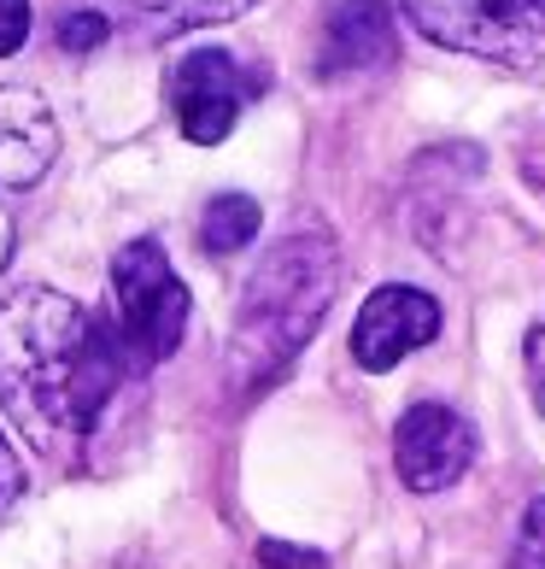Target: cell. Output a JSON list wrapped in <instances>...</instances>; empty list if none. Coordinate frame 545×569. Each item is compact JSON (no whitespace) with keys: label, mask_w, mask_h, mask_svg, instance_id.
I'll use <instances>...</instances> for the list:
<instances>
[{"label":"cell","mask_w":545,"mask_h":569,"mask_svg":"<svg viewBox=\"0 0 545 569\" xmlns=\"http://www.w3.org/2000/svg\"><path fill=\"white\" fill-rule=\"evenodd\" d=\"M405 18L452 53L493 66H539L545 59V0H400Z\"/></svg>","instance_id":"cell-3"},{"label":"cell","mask_w":545,"mask_h":569,"mask_svg":"<svg viewBox=\"0 0 545 569\" xmlns=\"http://www.w3.org/2000/svg\"><path fill=\"white\" fill-rule=\"evenodd\" d=\"M18 499H24V463L12 458L7 435H0V517H7V511H12Z\"/></svg>","instance_id":"cell-16"},{"label":"cell","mask_w":545,"mask_h":569,"mask_svg":"<svg viewBox=\"0 0 545 569\" xmlns=\"http://www.w3.org/2000/svg\"><path fill=\"white\" fill-rule=\"evenodd\" d=\"M387 59H393V7L387 0H334V12L323 24L317 71L352 77V71L387 66Z\"/></svg>","instance_id":"cell-9"},{"label":"cell","mask_w":545,"mask_h":569,"mask_svg":"<svg viewBox=\"0 0 545 569\" xmlns=\"http://www.w3.org/2000/svg\"><path fill=\"white\" fill-rule=\"evenodd\" d=\"M434 335H440V306L423 288L387 282L370 293L359 323H352V358H359V370H393L416 347H428Z\"/></svg>","instance_id":"cell-8"},{"label":"cell","mask_w":545,"mask_h":569,"mask_svg":"<svg viewBox=\"0 0 545 569\" xmlns=\"http://www.w3.org/2000/svg\"><path fill=\"white\" fill-rule=\"evenodd\" d=\"M246 94H253V77H246L223 48H200L171 71L176 123H182V136L200 141V147H218L229 130H235Z\"/></svg>","instance_id":"cell-6"},{"label":"cell","mask_w":545,"mask_h":569,"mask_svg":"<svg viewBox=\"0 0 545 569\" xmlns=\"http://www.w3.org/2000/svg\"><path fill=\"white\" fill-rule=\"evenodd\" d=\"M112 293H118V318H123V352H130L135 365H164V358L182 347L188 311H194L182 277L171 270V259H164V247L147 241V236L118 247Z\"/></svg>","instance_id":"cell-4"},{"label":"cell","mask_w":545,"mask_h":569,"mask_svg":"<svg viewBox=\"0 0 545 569\" xmlns=\"http://www.w3.org/2000/svg\"><path fill=\"white\" fill-rule=\"evenodd\" d=\"M511 569H545V499H534V505H528V517H522V535H516Z\"/></svg>","instance_id":"cell-12"},{"label":"cell","mask_w":545,"mask_h":569,"mask_svg":"<svg viewBox=\"0 0 545 569\" xmlns=\"http://www.w3.org/2000/svg\"><path fill=\"white\" fill-rule=\"evenodd\" d=\"M393 463L411 493H440L475 463V429L452 406H411L393 435Z\"/></svg>","instance_id":"cell-7"},{"label":"cell","mask_w":545,"mask_h":569,"mask_svg":"<svg viewBox=\"0 0 545 569\" xmlns=\"http://www.w3.org/2000/svg\"><path fill=\"white\" fill-rule=\"evenodd\" d=\"M522 352H528V382H534V399L545 406V323H534V329H528Z\"/></svg>","instance_id":"cell-17"},{"label":"cell","mask_w":545,"mask_h":569,"mask_svg":"<svg viewBox=\"0 0 545 569\" xmlns=\"http://www.w3.org/2000/svg\"><path fill=\"white\" fill-rule=\"evenodd\" d=\"M118 335L59 288H18L0 306V406L36 452H71L123 382Z\"/></svg>","instance_id":"cell-1"},{"label":"cell","mask_w":545,"mask_h":569,"mask_svg":"<svg viewBox=\"0 0 545 569\" xmlns=\"http://www.w3.org/2000/svg\"><path fill=\"white\" fill-rule=\"evenodd\" d=\"M259 236V200H246V194H218L212 206H205V218H200V247L205 252H241L246 241Z\"/></svg>","instance_id":"cell-10"},{"label":"cell","mask_w":545,"mask_h":569,"mask_svg":"<svg viewBox=\"0 0 545 569\" xmlns=\"http://www.w3.org/2000/svg\"><path fill=\"white\" fill-rule=\"evenodd\" d=\"M30 36V0H0V59L24 48Z\"/></svg>","instance_id":"cell-14"},{"label":"cell","mask_w":545,"mask_h":569,"mask_svg":"<svg viewBox=\"0 0 545 569\" xmlns=\"http://www.w3.org/2000/svg\"><path fill=\"white\" fill-rule=\"evenodd\" d=\"M259 0H135L159 30H200V24H229V18L253 12Z\"/></svg>","instance_id":"cell-11"},{"label":"cell","mask_w":545,"mask_h":569,"mask_svg":"<svg viewBox=\"0 0 545 569\" xmlns=\"http://www.w3.org/2000/svg\"><path fill=\"white\" fill-rule=\"evenodd\" d=\"M259 563H264V569H323V552H305V546L264 540V546H259Z\"/></svg>","instance_id":"cell-15"},{"label":"cell","mask_w":545,"mask_h":569,"mask_svg":"<svg viewBox=\"0 0 545 569\" xmlns=\"http://www.w3.org/2000/svg\"><path fill=\"white\" fill-rule=\"evenodd\" d=\"M107 18H100V12H71L65 18V24H59V41H65V48L71 53H89V48H100V41H107Z\"/></svg>","instance_id":"cell-13"},{"label":"cell","mask_w":545,"mask_h":569,"mask_svg":"<svg viewBox=\"0 0 545 569\" xmlns=\"http://www.w3.org/2000/svg\"><path fill=\"white\" fill-rule=\"evenodd\" d=\"M341 288V252L323 229H293L259 259V270L241 288L235 335H229V376L241 388H264L300 358V347L317 335L323 311Z\"/></svg>","instance_id":"cell-2"},{"label":"cell","mask_w":545,"mask_h":569,"mask_svg":"<svg viewBox=\"0 0 545 569\" xmlns=\"http://www.w3.org/2000/svg\"><path fill=\"white\" fill-rule=\"evenodd\" d=\"M59 159V123L48 112V100L36 89H0V270L12 259V194L48 177V164Z\"/></svg>","instance_id":"cell-5"}]
</instances>
